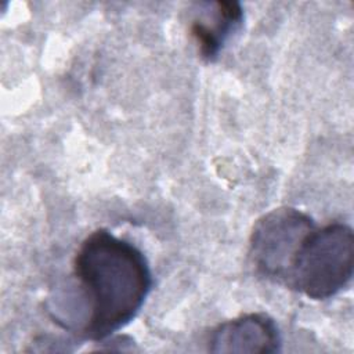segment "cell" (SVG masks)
Listing matches in <instances>:
<instances>
[{"mask_svg": "<svg viewBox=\"0 0 354 354\" xmlns=\"http://www.w3.org/2000/svg\"><path fill=\"white\" fill-rule=\"evenodd\" d=\"M77 303L75 333L101 342L124 328L141 310L152 288L144 253L131 242L100 228L80 243L73 260Z\"/></svg>", "mask_w": 354, "mask_h": 354, "instance_id": "6da1fadb", "label": "cell"}, {"mask_svg": "<svg viewBox=\"0 0 354 354\" xmlns=\"http://www.w3.org/2000/svg\"><path fill=\"white\" fill-rule=\"evenodd\" d=\"M353 270L354 235L351 227L343 223L315 227L299 249L285 288L313 300H325L350 283Z\"/></svg>", "mask_w": 354, "mask_h": 354, "instance_id": "7a4b0ae2", "label": "cell"}, {"mask_svg": "<svg viewBox=\"0 0 354 354\" xmlns=\"http://www.w3.org/2000/svg\"><path fill=\"white\" fill-rule=\"evenodd\" d=\"M315 227L308 214L289 206L263 214L249 239V257L256 272L285 286L299 249Z\"/></svg>", "mask_w": 354, "mask_h": 354, "instance_id": "3957f363", "label": "cell"}, {"mask_svg": "<svg viewBox=\"0 0 354 354\" xmlns=\"http://www.w3.org/2000/svg\"><path fill=\"white\" fill-rule=\"evenodd\" d=\"M207 343L212 353L271 354L281 350V335L272 318L254 313L220 324Z\"/></svg>", "mask_w": 354, "mask_h": 354, "instance_id": "277c9868", "label": "cell"}, {"mask_svg": "<svg viewBox=\"0 0 354 354\" xmlns=\"http://www.w3.org/2000/svg\"><path fill=\"white\" fill-rule=\"evenodd\" d=\"M189 33L205 61H214L227 40L241 28L243 10L238 1H205L198 4Z\"/></svg>", "mask_w": 354, "mask_h": 354, "instance_id": "5b68a950", "label": "cell"}]
</instances>
